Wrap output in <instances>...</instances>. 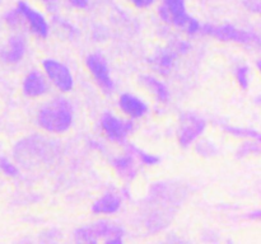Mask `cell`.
<instances>
[{"instance_id": "obj_1", "label": "cell", "mask_w": 261, "mask_h": 244, "mask_svg": "<svg viewBox=\"0 0 261 244\" xmlns=\"http://www.w3.org/2000/svg\"><path fill=\"white\" fill-rule=\"evenodd\" d=\"M75 121V109L70 99L55 96L40 107L36 124L42 131L54 135H63L70 131Z\"/></svg>"}, {"instance_id": "obj_2", "label": "cell", "mask_w": 261, "mask_h": 244, "mask_svg": "<svg viewBox=\"0 0 261 244\" xmlns=\"http://www.w3.org/2000/svg\"><path fill=\"white\" fill-rule=\"evenodd\" d=\"M74 240L79 243L122 244L125 240V229L117 223L107 219H99L86 224L74 231Z\"/></svg>"}, {"instance_id": "obj_3", "label": "cell", "mask_w": 261, "mask_h": 244, "mask_svg": "<svg viewBox=\"0 0 261 244\" xmlns=\"http://www.w3.org/2000/svg\"><path fill=\"white\" fill-rule=\"evenodd\" d=\"M200 35L209 36L212 38L221 41V42L236 43V45L242 46H259L260 45V36L255 30L245 29V28L236 27L233 24L214 25V24H201Z\"/></svg>"}, {"instance_id": "obj_4", "label": "cell", "mask_w": 261, "mask_h": 244, "mask_svg": "<svg viewBox=\"0 0 261 244\" xmlns=\"http://www.w3.org/2000/svg\"><path fill=\"white\" fill-rule=\"evenodd\" d=\"M98 125L105 139L117 145H124L125 142L129 141V137L137 129L134 119L119 116L112 111L103 112L99 117Z\"/></svg>"}, {"instance_id": "obj_5", "label": "cell", "mask_w": 261, "mask_h": 244, "mask_svg": "<svg viewBox=\"0 0 261 244\" xmlns=\"http://www.w3.org/2000/svg\"><path fill=\"white\" fill-rule=\"evenodd\" d=\"M41 68L50 85L58 89L60 93L65 94L73 90L75 86V78H74L73 71L66 64L58 58L46 57L41 63Z\"/></svg>"}, {"instance_id": "obj_6", "label": "cell", "mask_w": 261, "mask_h": 244, "mask_svg": "<svg viewBox=\"0 0 261 244\" xmlns=\"http://www.w3.org/2000/svg\"><path fill=\"white\" fill-rule=\"evenodd\" d=\"M208 122L196 112H184L178 118L177 141L182 149L193 146L205 132Z\"/></svg>"}, {"instance_id": "obj_7", "label": "cell", "mask_w": 261, "mask_h": 244, "mask_svg": "<svg viewBox=\"0 0 261 244\" xmlns=\"http://www.w3.org/2000/svg\"><path fill=\"white\" fill-rule=\"evenodd\" d=\"M86 68L91 74L92 79L94 80L96 85L101 89V92L106 96H111L116 89V84L112 79L111 69H110L109 61L98 51L88 53L86 56Z\"/></svg>"}, {"instance_id": "obj_8", "label": "cell", "mask_w": 261, "mask_h": 244, "mask_svg": "<svg viewBox=\"0 0 261 244\" xmlns=\"http://www.w3.org/2000/svg\"><path fill=\"white\" fill-rule=\"evenodd\" d=\"M15 8L22 17L24 27H27L33 36L41 40H46L50 36V23L41 10L24 0H19Z\"/></svg>"}, {"instance_id": "obj_9", "label": "cell", "mask_w": 261, "mask_h": 244, "mask_svg": "<svg viewBox=\"0 0 261 244\" xmlns=\"http://www.w3.org/2000/svg\"><path fill=\"white\" fill-rule=\"evenodd\" d=\"M157 14L163 23L182 30L193 18L188 13L185 0H161Z\"/></svg>"}, {"instance_id": "obj_10", "label": "cell", "mask_w": 261, "mask_h": 244, "mask_svg": "<svg viewBox=\"0 0 261 244\" xmlns=\"http://www.w3.org/2000/svg\"><path fill=\"white\" fill-rule=\"evenodd\" d=\"M117 107L121 111L122 116L127 117L130 119H142L149 113L150 107L145 99L137 96L134 93H122L117 99Z\"/></svg>"}, {"instance_id": "obj_11", "label": "cell", "mask_w": 261, "mask_h": 244, "mask_svg": "<svg viewBox=\"0 0 261 244\" xmlns=\"http://www.w3.org/2000/svg\"><path fill=\"white\" fill-rule=\"evenodd\" d=\"M50 90V83L46 79L42 70L32 69L24 75L22 80L23 96L31 99H38L45 97Z\"/></svg>"}, {"instance_id": "obj_12", "label": "cell", "mask_w": 261, "mask_h": 244, "mask_svg": "<svg viewBox=\"0 0 261 244\" xmlns=\"http://www.w3.org/2000/svg\"><path fill=\"white\" fill-rule=\"evenodd\" d=\"M112 169L116 173L117 177L125 183L133 182L139 174V164L130 152L125 151L122 154L115 155L110 160Z\"/></svg>"}, {"instance_id": "obj_13", "label": "cell", "mask_w": 261, "mask_h": 244, "mask_svg": "<svg viewBox=\"0 0 261 244\" xmlns=\"http://www.w3.org/2000/svg\"><path fill=\"white\" fill-rule=\"evenodd\" d=\"M122 202L119 191L110 190L92 203L91 211L96 216H112L121 210Z\"/></svg>"}, {"instance_id": "obj_14", "label": "cell", "mask_w": 261, "mask_h": 244, "mask_svg": "<svg viewBox=\"0 0 261 244\" xmlns=\"http://www.w3.org/2000/svg\"><path fill=\"white\" fill-rule=\"evenodd\" d=\"M178 55L171 46L160 48L154 55L149 58V64L153 70L160 75H170L176 66V60Z\"/></svg>"}, {"instance_id": "obj_15", "label": "cell", "mask_w": 261, "mask_h": 244, "mask_svg": "<svg viewBox=\"0 0 261 244\" xmlns=\"http://www.w3.org/2000/svg\"><path fill=\"white\" fill-rule=\"evenodd\" d=\"M27 53V41L22 35H13L8 40V45L0 52V57L5 64L15 65L24 58Z\"/></svg>"}, {"instance_id": "obj_16", "label": "cell", "mask_w": 261, "mask_h": 244, "mask_svg": "<svg viewBox=\"0 0 261 244\" xmlns=\"http://www.w3.org/2000/svg\"><path fill=\"white\" fill-rule=\"evenodd\" d=\"M140 83L147 90L152 93L158 103H168V101L171 99V92L167 84L162 79L155 75H150V74H144L140 76Z\"/></svg>"}, {"instance_id": "obj_17", "label": "cell", "mask_w": 261, "mask_h": 244, "mask_svg": "<svg viewBox=\"0 0 261 244\" xmlns=\"http://www.w3.org/2000/svg\"><path fill=\"white\" fill-rule=\"evenodd\" d=\"M122 146H124L125 151L130 152V154L135 158V160L138 162V164L143 165V167L152 168V167H155V165H158L161 163L160 155L147 151V150L142 149V147H139L138 145H135L134 142L127 141V142H125Z\"/></svg>"}, {"instance_id": "obj_18", "label": "cell", "mask_w": 261, "mask_h": 244, "mask_svg": "<svg viewBox=\"0 0 261 244\" xmlns=\"http://www.w3.org/2000/svg\"><path fill=\"white\" fill-rule=\"evenodd\" d=\"M221 129L224 134L229 135L236 139L245 140V139H259L260 140V132L256 129H249V127H240L234 126V125L229 124H222Z\"/></svg>"}, {"instance_id": "obj_19", "label": "cell", "mask_w": 261, "mask_h": 244, "mask_svg": "<svg viewBox=\"0 0 261 244\" xmlns=\"http://www.w3.org/2000/svg\"><path fill=\"white\" fill-rule=\"evenodd\" d=\"M260 152V140L259 139H245L239 145L236 150V155L239 159L259 155Z\"/></svg>"}, {"instance_id": "obj_20", "label": "cell", "mask_w": 261, "mask_h": 244, "mask_svg": "<svg viewBox=\"0 0 261 244\" xmlns=\"http://www.w3.org/2000/svg\"><path fill=\"white\" fill-rule=\"evenodd\" d=\"M233 75H234V80H236L237 85L240 86V89H242V90H247V89L250 88V85H251L252 75H251V69H250L249 66L244 65V64L237 65L236 68H234Z\"/></svg>"}, {"instance_id": "obj_21", "label": "cell", "mask_w": 261, "mask_h": 244, "mask_svg": "<svg viewBox=\"0 0 261 244\" xmlns=\"http://www.w3.org/2000/svg\"><path fill=\"white\" fill-rule=\"evenodd\" d=\"M193 146L195 147L196 154L203 158H213L219 154L218 146L214 144V141L209 139H201L200 137Z\"/></svg>"}, {"instance_id": "obj_22", "label": "cell", "mask_w": 261, "mask_h": 244, "mask_svg": "<svg viewBox=\"0 0 261 244\" xmlns=\"http://www.w3.org/2000/svg\"><path fill=\"white\" fill-rule=\"evenodd\" d=\"M4 22L5 24H7L9 28H12V29H19V28L24 27L22 17H20L19 12H18V9L15 7L12 8V9H9L7 13H5Z\"/></svg>"}, {"instance_id": "obj_23", "label": "cell", "mask_w": 261, "mask_h": 244, "mask_svg": "<svg viewBox=\"0 0 261 244\" xmlns=\"http://www.w3.org/2000/svg\"><path fill=\"white\" fill-rule=\"evenodd\" d=\"M0 172L8 178H15L19 175V169L17 165L7 157H0Z\"/></svg>"}, {"instance_id": "obj_24", "label": "cell", "mask_w": 261, "mask_h": 244, "mask_svg": "<svg viewBox=\"0 0 261 244\" xmlns=\"http://www.w3.org/2000/svg\"><path fill=\"white\" fill-rule=\"evenodd\" d=\"M171 47L176 51L178 56H184L186 53L190 52L191 50V43L188 40H182V38H177V40H173L171 42Z\"/></svg>"}, {"instance_id": "obj_25", "label": "cell", "mask_w": 261, "mask_h": 244, "mask_svg": "<svg viewBox=\"0 0 261 244\" xmlns=\"http://www.w3.org/2000/svg\"><path fill=\"white\" fill-rule=\"evenodd\" d=\"M55 19V23L56 24H59V27L61 28V29L64 30V32L66 33V35H69L70 37H73V36L78 35V29H76L75 27H74L73 24H71L69 20L64 19V18H60V17H55L54 18Z\"/></svg>"}, {"instance_id": "obj_26", "label": "cell", "mask_w": 261, "mask_h": 244, "mask_svg": "<svg viewBox=\"0 0 261 244\" xmlns=\"http://www.w3.org/2000/svg\"><path fill=\"white\" fill-rule=\"evenodd\" d=\"M200 30H201V23L199 22V19H196V18L193 17L190 19V22L186 24L184 32H185L188 36H196V35H200Z\"/></svg>"}, {"instance_id": "obj_27", "label": "cell", "mask_w": 261, "mask_h": 244, "mask_svg": "<svg viewBox=\"0 0 261 244\" xmlns=\"http://www.w3.org/2000/svg\"><path fill=\"white\" fill-rule=\"evenodd\" d=\"M127 2H129L133 7L137 8V9L145 10L152 8L153 5H155L157 0H127Z\"/></svg>"}, {"instance_id": "obj_28", "label": "cell", "mask_w": 261, "mask_h": 244, "mask_svg": "<svg viewBox=\"0 0 261 244\" xmlns=\"http://www.w3.org/2000/svg\"><path fill=\"white\" fill-rule=\"evenodd\" d=\"M66 2L75 10H86L89 8V0H66Z\"/></svg>"}, {"instance_id": "obj_29", "label": "cell", "mask_w": 261, "mask_h": 244, "mask_svg": "<svg viewBox=\"0 0 261 244\" xmlns=\"http://www.w3.org/2000/svg\"><path fill=\"white\" fill-rule=\"evenodd\" d=\"M40 2L45 5V8L48 10V12L54 13L58 10L59 0H40Z\"/></svg>"}, {"instance_id": "obj_30", "label": "cell", "mask_w": 261, "mask_h": 244, "mask_svg": "<svg viewBox=\"0 0 261 244\" xmlns=\"http://www.w3.org/2000/svg\"><path fill=\"white\" fill-rule=\"evenodd\" d=\"M88 145L91 146V149L96 150V151H105V150H106L103 142L98 141V140H96V139L88 140Z\"/></svg>"}, {"instance_id": "obj_31", "label": "cell", "mask_w": 261, "mask_h": 244, "mask_svg": "<svg viewBox=\"0 0 261 244\" xmlns=\"http://www.w3.org/2000/svg\"><path fill=\"white\" fill-rule=\"evenodd\" d=\"M247 219L249 220H255L257 221L260 219V210H255L252 211V212H249V215H247Z\"/></svg>"}]
</instances>
